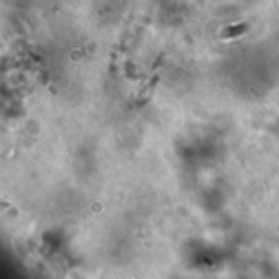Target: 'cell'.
<instances>
[{
    "mask_svg": "<svg viewBox=\"0 0 279 279\" xmlns=\"http://www.w3.org/2000/svg\"><path fill=\"white\" fill-rule=\"evenodd\" d=\"M245 31H248V25H245V23H242V25H235V26H228V28L221 31V38L222 39L237 38V36L244 35Z\"/></svg>",
    "mask_w": 279,
    "mask_h": 279,
    "instance_id": "obj_1",
    "label": "cell"
}]
</instances>
